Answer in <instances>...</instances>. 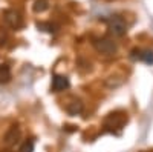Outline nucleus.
<instances>
[{"label":"nucleus","instance_id":"f257e3e1","mask_svg":"<svg viewBox=\"0 0 153 152\" xmlns=\"http://www.w3.org/2000/svg\"><path fill=\"white\" fill-rule=\"evenodd\" d=\"M94 48L98 51L100 54H104V55H112L117 52V43H115L112 39H107V37H101V39H97L94 42Z\"/></svg>","mask_w":153,"mask_h":152},{"label":"nucleus","instance_id":"39448f33","mask_svg":"<svg viewBox=\"0 0 153 152\" xmlns=\"http://www.w3.org/2000/svg\"><path fill=\"white\" fill-rule=\"evenodd\" d=\"M20 135H22V132H20V128L17 124H12L11 128L6 131V134H5V137H3V145L6 146V148H12L19 140H20Z\"/></svg>","mask_w":153,"mask_h":152},{"label":"nucleus","instance_id":"20e7f679","mask_svg":"<svg viewBox=\"0 0 153 152\" xmlns=\"http://www.w3.org/2000/svg\"><path fill=\"white\" fill-rule=\"evenodd\" d=\"M127 121L126 114L121 112H115V114H109V117L104 120V126L107 129H115V128H123V124Z\"/></svg>","mask_w":153,"mask_h":152},{"label":"nucleus","instance_id":"1a4fd4ad","mask_svg":"<svg viewBox=\"0 0 153 152\" xmlns=\"http://www.w3.org/2000/svg\"><path fill=\"white\" fill-rule=\"evenodd\" d=\"M48 8H49V2H48V0H35L34 5H32V9H34V12H37V14L45 12Z\"/></svg>","mask_w":153,"mask_h":152},{"label":"nucleus","instance_id":"f03ea898","mask_svg":"<svg viewBox=\"0 0 153 152\" xmlns=\"http://www.w3.org/2000/svg\"><path fill=\"white\" fill-rule=\"evenodd\" d=\"M109 31H110V34L115 35V37H123V35L127 32V25H126L124 19L120 17V16L112 17V19L109 20Z\"/></svg>","mask_w":153,"mask_h":152},{"label":"nucleus","instance_id":"7ed1b4c3","mask_svg":"<svg viewBox=\"0 0 153 152\" xmlns=\"http://www.w3.org/2000/svg\"><path fill=\"white\" fill-rule=\"evenodd\" d=\"M5 22L8 26H11L12 29H20L23 26V19L22 14L16 9H8L5 11Z\"/></svg>","mask_w":153,"mask_h":152},{"label":"nucleus","instance_id":"0eeeda50","mask_svg":"<svg viewBox=\"0 0 153 152\" xmlns=\"http://www.w3.org/2000/svg\"><path fill=\"white\" fill-rule=\"evenodd\" d=\"M66 111L71 114V115H78V114L83 112V103L80 100H72L71 103H68Z\"/></svg>","mask_w":153,"mask_h":152},{"label":"nucleus","instance_id":"f8f14e48","mask_svg":"<svg viewBox=\"0 0 153 152\" xmlns=\"http://www.w3.org/2000/svg\"><path fill=\"white\" fill-rule=\"evenodd\" d=\"M20 152H34V142L32 140H26L20 146Z\"/></svg>","mask_w":153,"mask_h":152},{"label":"nucleus","instance_id":"9b49d317","mask_svg":"<svg viewBox=\"0 0 153 152\" xmlns=\"http://www.w3.org/2000/svg\"><path fill=\"white\" fill-rule=\"evenodd\" d=\"M138 57L144 63H147V65H153V51H144V52L139 54Z\"/></svg>","mask_w":153,"mask_h":152},{"label":"nucleus","instance_id":"423d86ee","mask_svg":"<svg viewBox=\"0 0 153 152\" xmlns=\"http://www.w3.org/2000/svg\"><path fill=\"white\" fill-rule=\"evenodd\" d=\"M69 86H71V83L66 75H54V79H52V91L54 92H61V91L68 89Z\"/></svg>","mask_w":153,"mask_h":152},{"label":"nucleus","instance_id":"9d476101","mask_svg":"<svg viewBox=\"0 0 153 152\" xmlns=\"http://www.w3.org/2000/svg\"><path fill=\"white\" fill-rule=\"evenodd\" d=\"M37 28L40 29V31H46V32H55L57 31V25H54V23H51V22H48V23H37Z\"/></svg>","mask_w":153,"mask_h":152},{"label":"nucleus","instance_id":"6e6552de","mask_svg":"<svg viewBox=\"0 0 153 152\" xmlns=\"http://www.w3.org/2000/svg\"><path fill=\"white\" fill-rule=\"evenodd\" d=\"M11 69L8 65H2L0 66V83H8L11 82Z\"/></svg>","mask_w":153,"mask_h":152}]
</instances>
